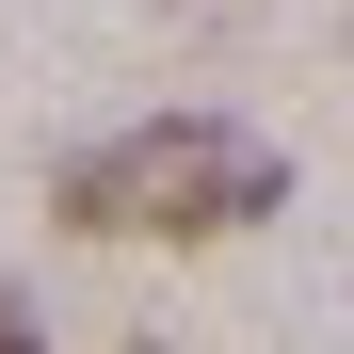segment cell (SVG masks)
<instances>
[{
  "label": "cell",
  "instance_id": "2",
  "mask_svg": "<svg viewBox=\"0 0 354 354\" xmlns=\"http://www.w3.org/2000/svg\"><path fill=\"white\" fill-rule=\"evenodd\" d=\"M0 354H48V322H32V290L0 274Z\"/></svg>",
  "mask_w": 354,
  "mask_h": 354
},
{
  "label": "cell",
  "instance_id": "1",
  "mask_svg": "<svg viewBox=\"0 0 354 354\" xmlns=\"http://www.w3.org/2000/svg\"><path fill=\"white\" fill-rule=\"evenodd\" d=\"M48 209H65L81 242H242V225L290 209V161L242 113H145V129H97L48 177Z\"/></svg>",
  "mask_w": 354,
  "mask_h": 354
}]
</instances>
